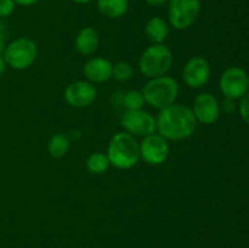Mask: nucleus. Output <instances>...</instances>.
<instances>
[{
	"instance_id": "12",
	"label": "nucleus",
	"mask_w": 249,
	"mask_h": 248,
	"mask_svg": "<svg viewBox=\"0 0 249 248\" xmlns=\"http://www.w3.org/2000/svg\"><path fill=\"white\" fill-rule=\"evenodd\" d=\"M96 95V88L88 80H75L65 89L66 102L74 108L89 107L95 101Z\"/></svg>"
},
{
	"instance_id": "17",
	"label": "nucleus",
	"mask_w": 249,
	"mask_h": 248,
	"mask_svg": "<svg viewBox=\"0 0 249 248\" xmlns=\"http://www.w3.org/2000/svg\"><path fill=\"white\" fill-rule=\"evenodd\" d=\"M70 150V139L62 133H56L49 139L48 152L53 158L65 157Z\"/></svg>"
},
{
	"instance_id": "24",
	"label": "nucleus",
	"mask_w": 249,
	"mask_h": 248,
	"mask_svg": "<svg viewBox=\"0 0 249 248\" xmlns=\"http://www.w3.org/2000/svg\"><path fill=\"white\" fill-rule=\"evenodd\" d=\"M220 108L221 111L226 112V113H230L235 109V100L231 99H226L223 104H220Z\"/></svg>"
},
{
	"instance_id": "28",
	"label": "nucleus",
	"mask_w": 249,
	"mask_h": 248,
	"mask_svg": "<svg viewBox=\"0 0 249 248\" xmlns=\"http://www.w3.org/2000/svg\"><path fill=\"white\" fill-rule=\"evenodd\" d=\"M72 1L75 2V4L84 5V4H90V2H92L94 0H72Z\"/></svg>"
},
{
	"instance_id": "27",
	"label": "nucleus",
	"mask_w": 249,
	"mask_h": 248,
	"mask_svg": "<svg viewBox=\"0 0 249 248\" xmlns=\"http://www.w3.org/2000/svg\"><path fill=\"white\" fill-rule=\"evenodd\" d=\"M5 68H6V62H5L2 55H0V77H1L2 73L5 72Z\"/></svg>"
},
{
	"instance_id": "26",
	"label": "nucleus",
	"mask_w": 249,
	"mask_h": 248,
	"mask_svg": "<svg viewBox=\"0 0 249 248\" xmlns=\"http://www.w3.org/2000/svg\"><path fill=\"white\" fill-rule=\"evenodd\" d=\"M146 2H147L148 5H150V6H162V5H164V4H167L168 1H169V0H145Z\"/></svg>"
},
{
	"instance_id": "19",
	"label": "nucleus",
	"mask_w": 249,
	"mask_h": 248,
	"mask_svg": "<svg viewBox=\"0 0 249 248\" xmlns=\"http://www.w3.org/2000/svg\"><path fill=\"white\" fill-rule=\"evenodd\" d=\"M145 105L142 92L139 90H129L123 96V106L126 111H135L141 109Z\"/></svg>"
},
{
	"instance_id": "25",
	"label": "nucleus",
	"mask_w": 249,
	"mask_h": 248,
	"mask_svg": "<svg viewBox=\"0 0 249 248\" xmlns=\"http://www.w3.org/2000/svg\"><path fill=\"white\" fill-rule=\"evenodd\" d=\"M14 1L18 6H32V5L36 4L39 0H14Z\"/></svg>"
},
{
	"instance_id": "6",
	"label": "nucleus",
	"mask_w": 249,
	"mask_h": 248,
	"mask_svg": "<svg viewBox=\"0 0 249 248\" xmlns=\"http://www.w3.org/2000/svg\"><path fill=\"white\" fill-rule=\"evenodd\" d=\"M201 14L199 0H169L168 1V21L177 31L190 28Z\"/></svg>"
},
{
	"instance_id": "7",
	"label": "nucleus",
	"mask_w": 249,
	"mask_h": 248,
	"mask_svg": "<svg viewBox=\"0 0 249 248\" xmlns=\"http://www.w3.org/2000/svg\"><path fill=\"white\" fill-rule=\"evenodd\" d=\"M122 126L124 131L135 138H145L157 131L156 117L142 108L124 112L122 116Z\"/></svg>"
},
{
	"instance_id": "23",
	"label": "nucleus",
	"mask_w": 249,
	"mask_h": 248,
	"mask_svg": "<svg viewBox=\"0 0 249 248\" xmlns=\"http://www.w3.org/2000/svg\"><path fill=\"white\" fill-rule=\"evenodd\" d=\"M9 36V27L4 21L0 19V55H2L6 48V40Z\"/></svg>"
},
{
	"instance_id": "15",
	"label": "nucleus",
	"mask_w": 249,
	"mask_h": 248,
	"mask_svg": "<svg viewBox=\"0 0 249 248\" xmlns=\"http://www.w3.org/2000/svg\"><path fill=\"white\" fill-rule=\"evenodd\" d=\"M145 34L152 44H163L169 35V23L160 16L151 17L145 26Z\"/></svg>"
},
{
	"instance_id": "14",
	"label": "nucleus",
	"mask_w": 249,
	"mask_h": 248,
	"mask_svg": "<svg viewBox=\"0 0 249 248\" xmlns=\"http://www.w3.org/2000/svg\"><path fill=\"white\" fill-rule=\"evenodd\" d=\"M100 44L99 33L92 27L80 29L74 40L75 49L83 56H91L97 50Z\"/></svg>"
},
{
	"instance_id": "4",
	"label": "nucleus",
	"mask_w": 249,
	"mask_h": 248,
	"mask_svg": "<svg viewBox=\"0 0 249 248\" xmlns=\"http://www.w3.org/2000/svg\"><path fill=\"white\" fill-rule=\"evenodd\" d=\"M173 53L164 44H152L139 58V70L148 79L165 75L173 66Z\"/></svg>"
},
{
	"instance_id": "11",
	"label": "nucleus",
	"mask_w": 249,
	"mask_h": 248,
	"mask_svg": "<svg viewBox=\"0 0 249 248\" xmlns=\"http://www.w3.org/2000/svg\"><path fill=\"white\" fill-rule=\"evenodd\" d=\"M212 68L208 60L202 56H194L182 68V80L187 87L199 89L208 83Z\"/></svg>"
},
{
	"instance_id": "21",
	"label": "nucleus",
	"mask_w": 249,
	"mask_h": 248,
	"mask_svg": "<svg viewBox=\"0 0 249 248\" xmlns=\"http://www.w3.org/2000/svg\"><path fill=\"white\" fill-rule=\"evenodd\" d=\"M16 6L14 0H0V18L11 16L16 10Z\"/></svg>"
},
{
	"instance_id": "1",
	"label": "nucleus",
	"mask_w": 249,
	"mask_h": 248,
	"mask_svg": "<svg viewBox=\"0 0 249 248\" xmlns=\"http://www.w3.org/2000/svg\"><path fill=\"white\" fill-rule=\"evenodd\" d=\"M157 131L168 141L186 140L194 135L197 121L191 107L182 104H173L160 109L156 117Z\"/></svg>"
},
{
	"instance_id": "5",
	"label": "nucleus",
	"mask_w": 249,
	"mask_h": 248,
	"mask_svg": "<svg viewBox=\"0 0 249 248\" xmlns=\"http://www.w3.org/2000/svg\"><path fill=\"white\" fill-rule=\"evenodd\" d=\"M36 55L38 48L36 41L27 36H21L7 44L2 57L6 66L11 67L12 70L24 71L36 62Z\"/></svg>"
},
{
	"instance_id": "2",
	"label": "nucleus",
	"mask_w": 249,
	"mask_h": 248,
	"mask_svg": "<svg viewBox=\"0 0 249 248\" xmlns=\"http://www.w3.org/2000/svg\"><path fill=\"white\" fill-rule=\"evenodd\" d=\"M107 156L111 165L117 169H131L140 160V146L135 136L126 131H118L109 140Z\"/></svg>"
},
{
	"instance_id": "22",
	"label": "nucleus",
	"mask_w": 249,
	"mask_h": 248,
	"mask_svg": "<svg viewBox=\"0 0 249 248\" xmlns=\"http://www.w3.org/2000/svg\"><path fill=\"white\" fill-rule=\"evenodd\" d=\"M238 109H240V114L242 117V119L249 125V92H247L241 99V104Z\"/></svg>"
},
{
	"instance_id": "10",
	"label": "nucleus",
	"mask_w": 249,
	"mask_h": 248,
	"mask_svg": "<svg viewBox=\"0 0 249 248\" xmlns=\"http://www.w3.org/2000/svg\"><path fill=\"white\" fill-rule=\"evenodd\" d=\"M191 108L197 123L211 125L220 118V102L211 92H201L197 95Z\"/></svg>"
},
{
	"instance_id": "18",
	"label": "nucleus",
	"mask_w": 249,
	"mask_h": 248,
	"mask_svg": "<svg viewBox=\"0 0 249 248\" xmlns=\"http://www.w3.org/2000/svg\"><path fill=\"white\" fill-rule=\"evenodd\" d=\"M85 167H87L88 172L91 173V174L100 175L108 170V168L111 167V163H109L107 153L94 152L87 158Z\"/></svg>"
},
{
	"instance_id": "20",
	"label": "nucleus",
	"mask_w": 249,
	"mask_h": 248,
	"mask_svg": "<svg viewBox=\"0 0 249 248\" xmlns=\"http://www.w3.org/2000/svg\"><path fill=\"white\" fill-rule=\"evenodd\" d=\"M134 77V68L133 66L125 61H119L114 63L113 70H112V78L117 82H128Z\"/></svg>"
},
{
	"instance_id": "8",
	"label": "nucleus",
	"mask_w": 249,
	"mask_h": 248,
	"mask_svg": "<svg viewBox=\"0 0 249 248\" xmlns=\"http://www.w3.org/2000/svg\"><path fill=\"white\" fill-rule=\"evenodd\" d=\"M219 87L226 99H242L248 92L249 78L242 68L230 67L221 74Z\"/></svg>"
},
{
	"instance_id": "9",
	"label": "nucleus",
	"mask_w": 249,
	"mask_h": 248,
	"mask_svg": "<svg viewBox=\"0 0 249 248\" xmlns=\"http://www.w3.org/2000/svg\"><path fill=\"white\" fill-rule=\"evenodd\" d=\"M140 146V159L148 165H160L169 156V143L158 133L142 138L139 142Z\"/></svg>"
},
{
	"instance_id": "3",
	"label": "nucleus",
	"mask_w": 249,
	"mask_h": 248,
	"mask_svg": "<svg viewBox=\"0 0 249 248\" xmlns=\"http://www.w3.org/2000/svg\"><path fill=\"white\" fill-rule=\"evenodd\" d=\"M145 104L156 109H163L175 104L179 95V84L170 75L152 78L143 85L141 90Z\"/></svg>"
},
{
	"instance_id": "16",
	"label": "nucleus",
	"mask_w": 249,
	"mask_h": 248,
	"mask_svg": "<svg viewBox=\"0 0 249 248\" xmlns=\"http://www.w3.org/2000/svg\"><path fill=\"white\" fill-rule=\"evenodd\" d=\"M97 10L108 18H119L128 12L129 0H96Z\"/></svg>"
},
{
	"instance_id": "13",
	"label": "nucleus",
	"mask_w": 249,
	"mask_h": 248,
	"mask_svg": "<svg viewBox=\"0 0 249 248\" xmlns=\"http://www.w3.org/2000/svg\"><path fill=\"white\" fill-rule=\"evenodd\" d=\"M112 70H113V63L105 57H91L85 62L83 67V74L87 78L88 82L101 83L108 82L112 78Z\"/></svg>"
}]
</instances>
